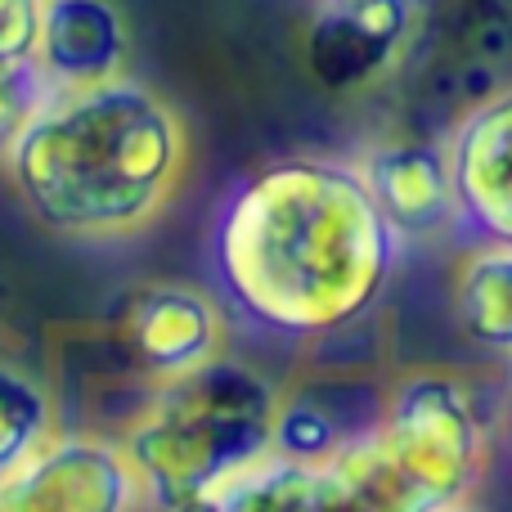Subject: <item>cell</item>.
I'll return each instance as SVG.
<instances>
[{"instance_id": "12", "label": "cell", "mask_w": 512, "mask_h": 512, "mask_svg": "<svg viewBox=\"0 0 512 512\" xmlns=\"http://www.w3.org/2000/svg\"><path fill=\"white\" fill-rule=\"evenodd\" d=\"M454 315L477 346L512 355V248L481 243L454 270Z\"/></svg>"}, {"instance_id": "9", "label": "cell", "mask_w": 512, "mask_h": 512, "mask_svg": "<svg viewBox=\"0 0 512 512\" xmlns=\"http://www.w3.org/2000/svg\"><path fill=\"white\" fill-rule=\"evenodd\" d=\"M382 409H387V391H378L364 373L337 369L310 378L274 405V454L297 463H328L346 445L369 436L382 423Z\"/></svg>"}, {"instance_id": "6", "label": "cell", "mask_w": 512, "mask_h": 512, "mask_svg": "<svg viewBox=\"0 0 512 512\" xmlns=\"http://www.w3.org/2000/svg\"><path fill=\"white\" fill-rule=\"evenodd\" d=\"M144 481L122 441L54 436L0 486L5 512H135Z\"/></svg>"}, {"instance_id": "3", "label": "cell", "mask_w": 512, "mask_h": 512, "mask_svg": "<svg viewBox=\"0 0 512 512\" xmlns=\"http://www.w3.org/2000/svg\"><path fill=\"white\" fill-rule=\"evenodd\" d=\"M486 468V418L463 378L414 369L387 391L382 423L324 463L333 512H445Z\"/></svg>"}, {"instance_id": "16", "label": "cell", "mask_w": 512, "mask_h": 512, "mask_svg": "<svg viewBox=\"0 0 512 512\" xmlns=\"http://www.w3.org/2000/svg\"><path fill=\"white\" fill-rule=\"evenodd\" d=\"M45 0H0V59H32Z\"/></svg>"}, {"instance_id": "15", "label": "cell", "mask_w": 512, "mask_h": 512, "mask_svg": "<svg viewBox=\"0 0 512 512\" xmlns=\"http://www.w3.org/2000/svg\"><path fill=\"white\" fill-rule=\"evenodd\" d=\"M54 81L41 59H0V158L32 126V117L54 99Z\"/></svg>"}, {"instance_id": "1", "label": "cell", "mask_w": 512, "mask_h": 512, "mask_svg": "<svg viewBox=\"0 0 512 512\" xmlns=\"http://www.w3.org/2000/svg\"><path fill=\"white\" fill-rule=\"evenodd\" d=\"M212 252L234 310L270 333L319 342L373 310L400 239L355 162L279 158L221 203Z\"/></svg>"}, {"instance_id": "10", "label": "cell", "mask_w": 512, "mask_h": 512, "mask_svg": "<svg viewBox=\"0 0 512 512\" xmlns=\"http://www.w3.org/2000/svg\"><path fill=\"white\" fill-rule=\"evenodd\" d=\"M360 171H364V185H369L382 221L396 230L400 243L441 234L445 225L459 221L445 144H432V140L378 144L360 162Z\"/></svg>"}, {"instance_id": "2", "label": "cell", "mask_w": 512, "mask_h": 512, "mask_svg": "<svg viewBox=\"0 0 512 512\" xmlns=\"http://www.w3.org/2000/svg\"><path fill=\"white\" fill-rule=\"evenodd\" d=\"M27 212L63 239H131L180 189L189 135L176 108L140 81L54 90L5 153Z\"/></svg>"}, {"instance_id": "18", "label": "cell", "mask_w": 512, "mask_h": 512, "mask_svg": "<svg viewBox=\"0 0 512 512\" xmlns=\"http://www.w3.org/2000/svg\"><path fill=\"white\" fill-rule=\"evenodd\" d=\"M324 5H337V0H324Z\"/></svg>"}, {"instance_id": "4", "label": "cell", "mask_w": 512, "mask_h": 512, "mask_svg": "<svg viewBox=\"0 0 512 512\" xmlns=\"http://www.w3.org/2000/svg\"><path fill=\"white\" fill-rule=\"evenodd\" d=\"M279 391L248 364L216 355L185 378L158 382L126 427L122 450L162 512H198L225 481L274 454Z\"/></svg>"}, {"instance_id": "13", "label": "cell", "mask_w": 512, "mask_h": 512, "mask_svg": "<svg viewBox=\"0 0 512 512\" xmlns=\"http://www.w3.org/2000/svg\"><path fill=\"white\" fill-rule=\"evenodd\" d=\"M198 512H333L324 463L265 454L243 477L225 481Z\"/></svg>"}, {"instance_id": "20", "label": "cell", "mask_w": 512, "mask_h": 512, "mask_svg": "<svg viewBox=\"0 0 512 512\" xmlns=\"http://www.w3.org/2000/svg\"><path fill=\"white\" fill-rule=\"evenodd\" d=\"M0 512H5V508H0Z\"/></svg>"}, {"instance_id": "17", "label": "cell", "mask_w": 512, "mask_h": 512, "mask_svg": "<svg viewBox=\"0 0 512 512\" xmlns=\"http://www.w3.org/2000/svg\"><path fill=\"white\" fill-rule=\"evenodd\" d=\"M445 512H477V508H468V504H454V508H445Z\"/></svg>"}, {"instance_id": "11", "label": "cell", "mask_w": 512, "mask_h": 512, "mask_svg": "<svg viewBox=\"0 0 512 512\" xmlns=\"http://www.w3.org/2000/svg\"><path fill=\"white\" fill-rule=\"evenodd\" d=\"M126 23L108 0H45L36 59L59 90L99 86L122 77Z\"/></svg>"}, {"instance_id": "8", "label": "cell", "mask_w": 512, "mask_h": 512, "mask_svg": "<svg viewBox=\"0 0 512 512\" xmlns=\"http://www.w3.org/2000/svg\"><path fill=\"white\" fill-rule=\"evenodd\" d=\"M454 207L486 243L512 248V86L477 99L445 140Z\"/></svg>"}, {"instance_id": "19", "label": "cell", "mask_w": 512, "mask_h": 512, "mask_svg": "<svg viewBox=\"0 0 512 512\" xmlns=\"http://www.w3.org/2000/svg\"><path fill=\"white\" fill-rule=\"evenodd\" d=\"M508 423H512V409H508Z\"/></svg>"}, {"instance_id": "5", "label": "cell", "mask_w": 512, "mask_h": 512, "mask_svg": "<svg viewBox=\"0 0 512 512\" xmlns=\"http://www.w3.org/2000/svg\"><path fill=\"white\" fill-rule=\"evenodd\" d=\"M117 351L153 387L225 355V319L207 292L189 283H144L117 306Z\"/></svg>"}, {"instance_id": "7", "label": "cell", "mask_w": 512, "mask_h": 512, "mask_svg": "<svg viewBox=\"0 0 512 512\" xmlns=\"http://www.w3.org/2000/svg\"><path fill=\"white\" fill-rule=\"evenodd\" d=\"M418 32V0H337L306 32V68L333 95L373 86L405 59Z\"/></svg>"}, {"instance_id": "14", "label": "cell", "mask_w": 512, "mask_h": 512, "mask_svg": "<svg viewBox=\"0 0 512 512\" xmlns=\"http://www.w3.org/2000/svg\"><path fill=\"white\" fill-rule=\"evenodd\" d=\"M54 441V400L41 378L0 364V486Z\"/></svg>"}]
</instances>
